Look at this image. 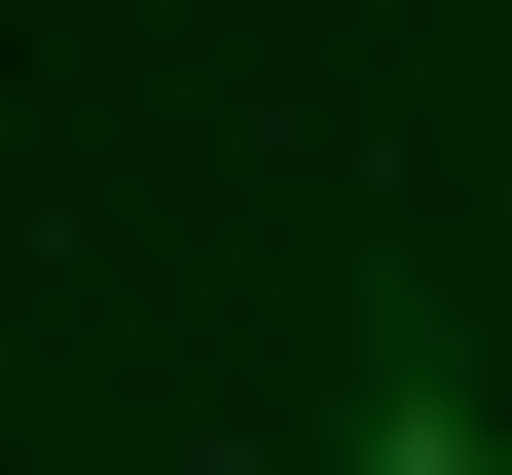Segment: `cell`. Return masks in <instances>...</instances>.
<instances>
[{
  "instance_id": "1",
  "label": "cell",
  "mask_w": 512,
  "mask_h": 475,
  "mask_svg": "<svg viewBox=\"0 0 512 475\" xmlns=\"http://www.w3.org/2000/svg\"><path fill=\"white\" fill-rule=\"evenodd\" d=\"M366 475H512V439H476V366H403V402H366Z\"/></svg>"
}]
</instances>
